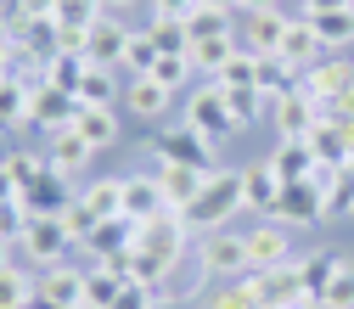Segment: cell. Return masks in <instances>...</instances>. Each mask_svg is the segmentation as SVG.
Segmentation results:
<instances>
[{"mask_svg":"<svg viewBox=\"0 0 354 309\" xmlns=\"http://www.w3.org/2000/svg\"><path fill=\"white\" fill-rule=\"evenodd\" d=\"M73 118H79V96L57 91V84H46V79H34V84H28V124H34V129L57 135V129H68Z\"/></svg>","mask_w":354,"mask_h":309,"instance_id":"ba28073f","label":"cell"},{"mask_svg":"<svg viewBox=\"0 0 354 309\" xmlns=\"http://www.w3.org/2000/svg\"><path fill=\"white\" fill-rule=\"evenodd\" d=\"M113 309H158V292L141 287V281H124V292L113 298Z\"/></svg>","mask_w":354,"mask_h":309,"instance_id":"7dc6e473","label":"cell"},{"mask_svg":"<svg viewBox=\"0 0 354 309\" xmlns=\"http://www.w3.org/2000/svg\"><path fill=\"white\" fill-rule=\"evenodd\" d=\"M248 276H253L264 309H287V303L309 298V292H304V276H298V259H292V264H276V270H248Z\"/></svg>","mask_w":354,"mask_h":309,"instance_id":"5bb4252c","label":"cell"},{"mask_svg":"<svg viewBox=\"0 0 354 309\" xmlns=\"http://www.w3.org/2000/svg\"><path fill=\"white\" fill-rule=\"evenodd\" d=\"M203 0H152V17H169V23H186Z\"/></svg>","mask_w":354,"mask_h":309,"instance_id":"681fc988","label":"cell"},{"mask_svg":"<svg viewBox=\"0 0 354 309\" xmlns=\"http://www.w3.org/2000/svg\"><path fill=\"white\" fill-rule=\"evenodd\" d=\"M203 186H208V174L203 169H186V163H158V191H163V208L169 214H192L197 208V197H203Z\"/></svg>","mask_w":354,"mask_h":309,"instance_id":"8fae6325","label":"cell"},{"mask_svg":"<svg viewBox=\"0 0 354 309\" xmlns=\"http://www.w3.org/2000/svg\"><path fill=\"white\" fill-rule=\"evenodd\" d=\"M270 219H276V225H298V231L326 225V191L315 180H292V186H281V203H276Z\"/></svg>","mask_w":354,"mask_h":309,"instance_id":"52a82bcc","label":"cell"},{"mask_svg":"<svg viewBox=\"0 0 354 309\" xmlns=\"http://www.w3.org/2000/svg\"><path fill=\"white\" fill-rule=\"evenodd\" d=\"M84 73H91V57H84V51H57L51 62H46V73H39V79H46V84H57V91H79V84H84Z\"/></svg>","mask_w":354,"mask_h":309,"instance_id":"484cf974","label":"cell"},{"mask_svg":"<svg viewBox=\"0 0 354 309\" xmlns=\"http://www.w3.org/2000/svg\"><path fill=\"white\" fill-rule=\"evenodd\" d=\"M214 84H225V91H259V57L253 51H236L225 68H219Z\"/></svg>","mask_w":354,"mask_h":309,"instance_id":"f35d334b","label":"cell"},{"mask_svg":"<svg viewBox=\"0 0 354 309\" xmlns=\"http://www.w3.org/2000/svg\"><path fill=\"white\" fill-rule=\"evenodd\" d=\"M287 309H321V303H315V298H298V303H287Z\"/></svg>","mask_w":354,"mask_h":309,"instance_id":"680465c9","label":"cell"},{"mask_svg":"<svg viewBox=\"0 0 354 309\" xmlns=\"http://www.w3.org/2000/svg\"><path fill=\"white\" fill-rule=\"evenodd\" d=\"M0 79H6V73H0Z\"/></svg>","mask_w":354,"mask_h":309,"instance_id":"94428289","label":"cell"},{"mask_svg":"<svg viewBox=\"0 0 354 309\" xmlns=\"http://www.w3.org/2000/svg\"><path fill=\"white\" fill-rule=\"evenodd\" d=\"M192 73H197V68H192V57H158V68H152V79H158V84H169V91H180Z\"/></svg>","mask_w":354,"mask_h":309,"instance_id":"bcb514c9","label":"cell"},{"mask_svg":"<svg viewBox=\"0 0 354 309\" xmlns=\"http://www.w3.org/2000/svg\"><path fill=\"white\" fill-rule=\"evenodd\" d=\"M12 124H28V84H23V73L0 79V129H12Z\"/></svg>","mask_w":354,"mask_h":309,"instance_id":"1f68e13d","label":"cell"},{"mask_svg":"<svg viewBox=\"0 0 354 309\" xmlns=\"http://www.w3.org/2000/svg\"><path fill=\"white\" fill-rule=\"evenodd\" d=\"M203 6H214V12H242V0H203Z\"/></svg>","mask_w":354,"mask_h":309,"instance_id":"db71d44e","label":"cell"},{"mask_svg":"<svg viewBox=\"0 0 354 309\" xmlns=\"http://www.w3.org/2000/svg\"><path fill=\"white\" fill-rule=\"evenodd\" d=\"M17 203H23L28 214H68V208H73V191H68V174H57V169H51L46 180H34V186H28V191H23Z\"/></svg>","mask_w":354,"mask_h":309,"instance_id":"44dd1931","label":"cell"},{"mask_svg":"<svg viewBox=\"0 0 354 309\" xmlns=\"http://www.w3.org/2000/svg\"><path fill=\"white\" fill-rule=\"evenodd\" d=\"M147 152H152L158 163H186V169H203V174L219 169V163H214V141H203L192 124H180V129H152V135H147Z\"/></svg>","mask_w":354,"mask_h":309,"instance_id":"277c9868","label":"cell"},{"mask_svg":"<svg viewBox=\"0 0 354 309\" xmlns=\"http://www.w3.org/2000/svg\"><path fill=\"white\" fill-rule=\"evenodd\" d=\"M39 303L84 309V270H73V264H51V270L39 276Z\"/></svg>","mask_w":354,"mask_h":309,"instance_id":"2e32d148","label":"cell"},{"mask_svg":"<svg viewBox=\"0 0 354 309\" xmlns=\"http://www.w3.org/2000/svg\"><path fill=\"white\" fill-rule=\"evenodd\" d=\"M79 107H113V68H96L91 62V73H84V84H79Z\"/></svg>","mask_w":354,"mask_h":309,"instance_id":"60d3db41","label":"cell"},{"mask_svg":"<svg viewBox=\"0 0 354 309\" xmlns=\"http://www.w3.org/2000/svg\"><path fill=\"white\" fill-rule=\"evenodd\" d=\"M304 141L315 147V163H321V169H348V158H354V141L343 135V129H337L332 118H321V124L309 129Z\"/></svg>","mask_w":354,"mask_h":309,"instance_id":"7402d4cb","label":"cell"},{"mask_svg":"<svg viewBox=\"0 0 354 309\" xmlns=\"http://www.w3.org/2000/svg\"><path fill=\"white\" fill-rule=\"evenodd\" d=\"M163 191H158V174H124V219H158Z\"/></svg>","mask_w":354,"mask_h":309,"instance_id":"ffe728a7","label":"cell"},{"mask_svg":"<svg viewBox=\"0 0 354 309\" xmlns=\"http://www.w3.org/2000/svg\"><path fill=\"white\" fill-rule=\"evenodd\" d=\"M242 191H248V208H253L259 219H270L276 203H281V180H276L270 163H248V169H242Z\"/></svg>","mask_w":354,"mask_h":309,"instance_id":"d6986e66","label":"cell"},{"mask_svg":"<svg viewBox=\"0 0 354 309\" xmlns=\"http://www.w3.org/2000/svg\"><path fill=\"white\" fill-rule=\"evenodd\" d=\"M73 129H79V135L91 141L96 152L118 141V118H113V107H79V118H73Z\"/></svg>","mask_w":354,"mask_h":309,"instance_id":"f546056e","label":"cell"},{"mask_svg":"<svg viewBox=\"0 0 354 309\" xmlns=\"http://www.w3.org/2000/svg\"><path fill=\"white\" fill-rule=\"evenodd\" d=\"M6 264H12V242H6V236H0V270H6Z\"/></svg>","mask_w":354,"mask_h":309,"instance_id":"6f0895ef","label":"cell"},{"mask_svg":"<svg viewBox=\"0 0 354 309\" xmlns=\"http://www.w3.org/2000/svg\"><path fill=\"white\" fill-rule=\"evenodd\" d=\"M34 309H57V303H34Z\"/></svg>","mask_w":354,"mask_h":309,"instance_id":"91938a15","label":"cell"},{"mask_svg":"<svg viewBox=\"0 0 354 309\" xmlns=\"http://www.w3.org/2000/svg\"><path fill=\"white\" fill-rule=\"evenodd\" d=\"M169 96H174V91H169V84H158L152 73H147V79H129V84H124V107L136 113V118H163Z\"/></svg>","mask_w":354,"mask_h":309,"instance_id":"cb8c5ba5","label":"cell"},{"mask_svg":"<svg viewBox=\"0 0 354 309\" xmlns=\"http://www.w3.org/2000/svg\"><path fill=\"white\" fill-rule=\"evenodd\" d=\"M68 247H73V236H68V225H62V214H28V231H23V253H28V264H62L68 259Z\"/></svg>","mask_w":354,"mask_h":309,"instance_id":"5b68a950","label":"cell"},{"mask_svg":"<svg viewBox=\"0 0 354 309\" xmlns=\"http://www.w3.org/2000/svg\"><path fill=\"white\" fill-rule=\"evenodd\" d=\"M321 118H326V107H321L315 96H309L304 84H298V91H287V96H276V102H270V124L281 129V141H304V135H309V129H315Z\"/></svg>","mask_w":354,"mask_h":309,"instance_id":"9c48e42d","label":"cell"},{"mask_svg":"<svg viewBox=\"0 0 354 309\" xmlns=\"http://www.w3.org/2000/svg\"><path fill=\"white\" fill-rule=\"evenodd\" d=\"M236 51H242V46H236V34H219V39H192V68H197V73H208V79H219V68H225Z\"/></svg>","mask_w":354,"mask_h":309,"instance_id":"4316f807","label":"cell"},{"mask_svg":"<svg viewBox=\"0 0 354 309\" xmlns=\"http://www.w3.org/2000/svg\"><path fill=\"white\" fill-rule=\"evenodd\" d=\"M91 158H96V147L84 141L73 124H68V129H57V135H51V152H46V163H51L57 174H79V169L91 163Z\"/></svg>","mask_w":354,"mask_h":309,"instance_id":"603a6c76","label":"cell"},{"mask_svg":"<svg viewBox=\"0 0 354 309\" xmlns=\"http://www.w3.org/2000/svg\"><path fill=\"white\" fill-rule=\"evenodd\" d=\"M186 247H192V225H186L180 214L141 219V225H136V247L118 259V270H124L129 281H141V287L158 292V287L186 264Z\"/></svg>","mask_w":354,"mask_h":309,"instance_id":"6da1fadb","label":"cell"},{"mask_svg":"<svg viewBox=\"0 0 354 309\" xmlns=\"http://www.w3.org/2000/svg\"><path fill=\"white\" fill-rule=\"evenodd\" d=\"M79 203L91 208L96 219H118V214H124V180H96V186H84Z\"/></svg>","mask_w":354,"mask_h":309,"instance_id":"e575fe53","label":"cell"},{"mask_svg":"<svg viewBox=\"0 0 354 309\" xmlns=\"http://www.w3.org/2000/svg\"><path fill=\"white\" fill-rule=\"evenodd\" d=\"M321 12H354V0H304V17H321Z\"/></svg>","mask_w":354,"mask_h":309,"instance_id":"816d5d0a","label":"cell"},{"mask_svg":"<svg viewBox=\"0 0 354 309\" xmlns=\"http://www.w3.org/2000/svg\"><path fill=\"white\" fill-rule=\"evenodd\" d=\"M298 84H304L298 68H287L281 57H259V96H264V102H276V96L298 91Z\"/></svg>","mask_w":354,"mask_h":309,"instance_id":"f1b7e54d","label":"cell"},{"mask_svg":"<svg viewBox=\"0 0 354 309\" xmlns=\"http://www.w3.org/2000/svg\"><path fill=\"white\" fill-rule=\"evenodd\" d=\"M309 28H315V39L337 57L343 46H354V12H321V17H309Z\"/></svg>","mask_w":354,"mask_h":309,"instance_id":"4dcf8cb0","label":"cell"},{"mask_svg":"<svg viewBox=\"0 0 354 309\" xmlns=\"http://www.w3.org/2000/svg\"><path fill=\"white\" fill-rule=\"evenodd\" d=\"M276 264H292V231L264 219L248 231V270H276Z\"/></svg>","mask_w":354,"mask_h":309,"instance_id":"4fadbf2b","label":"cell"},{"mask_svg":"<svg viewBox=\"0 0 354 309\" xmlns=\"http://www.w3.org/2000/svg\"><path fill=\"white\" fill-rule=\"evenodd\" d=\"M57 17V0H23V12H17V23H51Z\"/></svg>","mask_w":354,"mask_h":309,"instance_id":"f907efd6","label":"cell"},{"mask_svg":"<svg viewBox=\"0 0 354 309\" xmlns=\"http://www.w3.org/2000/svg\"><path fill=\"white\" fill-rule=\"evenodd\" d=\"M0 203H17V180L6 174V163H0Z\"/></svg>","mask_w":354,"mask_h":309,"instance_id":"f5cc1de1","label":"cell"},{"mask_svg":"<svg viewBox=\"0 0 354 309\" xmlns=\"http://www.w3.org/2000/svg\"><path fill=\"white\" fill-rule=\"evenodd\" d=\"M264 163L276 169V180H281V186H292V180H309V174L321 169V163H315V147H309V141H276V152L264 158Z\"/></svg>","mask_w":354,"mask_h":309,"instance_id":"ac0fdd59","label":"cell"},{"mask_svg":"<svg viewBox=\"0 0 354 309\" xmlns=\"http://www.w3.org/2000/svg\"><path fill=\"white\" fill-rule=\"evenodd\" d=\"M225 102H231V113H236V124H248L259 107H270V102H264L259 91H225Z\"/></svg>","mask_w":354,"mask_h":309,"instance_id":"c3c4849f","label":"cell"},{"mask_svg":"<svg viewBox=\"0 0 354 309\" xmlns=\"http://www.w3.org/2000/svg\"><path fill=\"white\" fill-rule=\"evenodd\" d=\"M197 264H203L208 276H225V281L248 276V236H231V231H208V236L197 242Z\"/></svg>","mask_w":354,"mask_h":309,"instance_id":"30bf717a","label":"cell"},{"mask_svg":"<svg viewBox=\"0 0 354 309\" xmlns=\"http://www.w3.org/2000/svg\"><path fill=\"white\" fill-rule=\"evenodd\" d=\"M124 68L136 73V79H147V73L158 68V46H152V34H147V28H136V34H129V51H124Z\"/></svg>","mask_w":354,"mask_h":309,"instance_id":"7bdbcfd3","label":"cell"},{"mask_svg":"<svg viewBox=\"0 0 354 309\" xmlns=\"http://www.w3.org/2000/svg\"><path fill=\"white\" fill-rule=\"evenodd\" d=\"M147 34H152L158 57H192V34H186V23H169V17H147Z\"/></svg>","mask_w":354,"mask_h":309,"instance_id":"836d02e7","label":"cell"},{"mask_svg":"<svg viewBox=\"0 0 354 309\" xmlns=\"http://www.w3.org/2000/svg\"><path fill=\"white\" fill-rule=\"evenodd\" d=\"M337 214H354V163L332 174V186H326V219Z\"/></svg>","mask_w":354,"mask_h":309,"instance_id":"ee69618b","label":"cell"},{"mask_svg":"<svg viewBox=\"0 0 354 309\" xmlns=\"http://www.w3.org/2000/svg\"><path fill=\"white\" fill-rule=\"evenodd\" d=\"M129 6H136V0H102V12H113V17H118V12H129Z\"/></svg>","mask_w":354,"mask_h":309,"instance_id":"9f6ffc18","label":"cell"},{"mask_svg":"<svg viewBox=\"0 0 354 309\" xmlns=\"http://www.w3.org/2000/svg\"><path fill=\"white\" fill-rule=\"evenodd\" d=\"M124 270L118 264H91V270H84V309H113V298L124 292Z\"/></svg>","mask_w":354,"mask_h":309,"instance_id":"d4e9b609","label":"cell"},{"mask_svg":"<svg viewBox=\"0 0 354 309\" xmlns=\"http://www.w3.org/2000/svg\"><path fill=\"white\" fill-rule=\"evenodd\" d=\"M321 309H354V259H337V270L321 292Z\"/></svg>","mask_w":354,"mask_h":309,"instance_id":"ab89813d","label":"cell"},{"mask_svg":"<svg viewBox=\"0 0 354 309\" xmlns=\"http://www.w3.org/2000/svg\"><path fill=\"white\" fill-rule=\"evenodd\" d=\"M129 34H136V28H124L113 12H107V17H96V23H91V34H84V57H91L96 68L124 62V51H129Z\"/></svg>","mask_w":354,"mask_h":309,"instance_id":"9a60e30c","label":"cell"},{"mask_svg":"<svg viewBox=\"0 0 354 309\" xmlns=\"http://www.w3.org/2000/svg\"><path fill=\"white\" fill-rule=\"evenodd\" d=\"M304 91L315 96L321 107H348L354 102V62L348 57H321L315 68L304 73Z\"/></svg>","mask_w":354,"mask_h":309,"instance_id":"8992f818","label":"cell"},{"mask_svg":"<svg viewBox=\"0 0 354 309\" xmlns=\"http://www.w3.org/2000/svg\"><path fill=\"white\" fill-rule=\"evenodd\" d=\"M203 309H264V303H259L253 276H236V281H225L219 292H208V303H203Z\"/></svg>","mask_w":354,"mask_h":309,"instance_id":"8d00e7d4","label":"cell"},{"mask_svg":"<svg viewBox=\"0 0 354 309\" xmlns=\"http://www.w3.org/2000/svg\"><path fill=\"white\" fill-rule=\"evenodd\" d=\"M186 34L192 39H219V34H236V12H214V6H197L186 17Z\"/></svg>","mask_w":354,"mask_h":309,"instance_id":"74e56055","label":"cell"},{"mask_svg":"<svg viewBox=\"0 0 354 309\" xmlns=\"http://www.w3.org/2000/svg\"><path fill=\"white\" fill-rule=\"evenodd\" d=\"M96 17H107L102 0H57V17H51V23H57L62 34H91Z\"/></svg>","mask_w":354,"mask_h":309,"instance_id":"d6a6232c","label":"cell"},{"mask_svg":"<svg viewBox=\"0 0 354 309\" xmlns=\"http://www.w3.org/2000/svg\"><path fill=\"white\" fill-rule=\"evenodd\" d=\"M186 124L197 129L203 141H214V147H219V141H231L236 129H242L236 113H231V102H225V84H214V79L197 84V91L186 96Z\"/></svg>","mask_w":354,"mask_h":309,"instance_id":"3957f363","label":"cell"},{"mask_svg":"<svg viewBox=\"0 0 354 309\" xmlns=\"http://www.w3.org/2000/svg\"><path fill=\"white\" fill-rule=\"evenodd\" d=\"M287 12L270 6V12H242V34H236V46L253 51V57H276L281 51V39H287Z\"/></svg>","mask_w":354,"mask_h":309,"instance_id":"7c38bea8","label":"cell"},{"mask_svg":"<svg viewBox=\"0 0 354 309\" xmlns=\"http://www.w3.org/2000/svg\"><path fill=\"white\" fill-rule=\"evenodd\" d=\"M62 225H68V236H73V247H84V242H91V231H96V225H102V219H96V214H91V208H84V203H79V197H73V208H68V214H62Z\"/></svg>","mask_w":354,"mask_h":309,"instance_id":"f6af8a7d","label":"cell"},{"mask_svg":"<svg viewBox=\"0 0 354 309\" xmlns=\"http://www.w3.org/2000/svg\"><path fill=\"white\" fill-rule=\"evenodd\" d=\"M34 303H39V281L17 264H6L0 270V309H34Z\"/></svg>","mask_w":354,"mask_h":309,"instance_id":"83f0119b","label":"cell"},{"mask_svg":"<svg viewBox=\"0 0 354 309\" xmlns=\"http://www.w3.org/2000/svg\"><path fill=\"white\" fill-rule=\"evenodd\" d=\"M270 6H281V0H242V12H270Z\"/></svg>","mask_w":354,"mask_h":309,"instance_id":"11a10c76","label":"cell"},{"mask_svg":"<svg viewBox=\"0 0 354 309\" xmlns=\"http://www.w3.org/2000/svg\"><path fill=\"white\" fill-rule=\"evenodd\" d=\"M287 68H298V73H309L321 57H326V46L315 39V28H309V17H292L287 23V39H281V51H276Z\"/></svg>","mask_w":354,"mask_h":309,"instance_id":"e0dca14e","label":"cell"},{"mask_svg":"<svg viewBox=\"0 0 354 309\" xmlns=\"http://www.w3.org/2000/svg\"><path fill=\"white\" fill-rule=\"evenodd\" d=\"M337 259L343 253H304L298 259V276H304V292L321 303V292H326V281H332V270H337Z\"/></svg>","mask_w":354,"mask_h":309,"instance_id":"d590c367","label":"cell"},{"mask_svg":"<svg viewBox=\"0 0 354 309\" xmlns=\"http://www.w3.org/2000/svg\"><path fill=\"white\" fill-rule=\"evenodd\" d=\"M0 163H6V174L17 180V197H23L34 180H46V174H51V163H46V158H34V152H12V158H0Z\"/></svg>","mask_w":354,"mask_h":309,"instance_id":"b9f144b4","label":"cell"},{"mask_svg":"<svg viewBox=\"0 0 354 309\" xmlns=\"http://www.w3.org/2000/svg\"><path fill=\"white\" fill-rule=\"evenodd\" d=\"M248 208V191H242V169H214L208 174V186H203V197H197V208L186 214V225L192 231H225V219H236Z\"/></svg>","mask_w":354,"mask_h":309,"instance_id":"7a4b0ae2","label":"cell"}]
</instances>
